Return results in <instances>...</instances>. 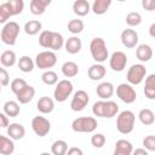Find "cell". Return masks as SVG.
I'll return each instance as SVG.
<instances>
[{"label":"cell","instance_id":"obj_1","mask_svg":"<svg viewBox=\"0 0 155 155\" xmlns=\"http://www.w3.org/2000/svg\"><path fill=\"white\" fill-rule=\"evenodd\" d=\"M92 113L99 117L111 119L119 113V105L113 101H98L93 104Z\"/></svg>","mask_w":155,"mask_h":155},{"label":"cell","instance_id":"obj_2","mask_svg":"<svg viewBox=\"0 0 155 155\" xmlns=\"http://www.w3.org/2000/svg\"><path fill=\"white\" fill-rule=\"evenodd\" d=\"M134 120L136 116L131 110H124L119 113L116 119V128L122 134H128L134 128Z\"/></svg>","mask_w":155,"mask_h":155},{"label":"cell","instance_id":"obj_3","mask_svg":"<svg viewBox=\"0 0 155 155\" xmlns=\"http://www.w3.org/2000/svg\"><path fill=\"white\" fill-rule=\"evenodd\" d=\"M18 34H19V24L17 22L10 21V22L4 24L1 33H0V38L5 45L13 46L17 41Z\"/></svg>","mask_w":155,"mask_h":155},{"label":"cell","instance_id":"obj_4","mask_svg":"<svg viewBox=\"0 0 155 155\" xmlns=\"http://www.w3.org/2000/svg\"><path fill=\"white\" fill-rule=\"evenodd\" d=\"M90 52L92 58L97 63H103L108 58V48L107 44L102 38H94L90 42Z\"/></svg>","mask_w":155,"mask_h":155},{"label":"cell","instance_id":"obj_5","mask_svg":"<svg viewBox=\"0 0 155 155\" xmlns=\"http://www.w3.org/2000/svg\"><path fill=\"white\" fill-rule=\"evenodd\" d=\"M97 126H98L97 120L94 117H92V116L76 117L71 122L73 131L79 132V133H90V132H93L97 128Z\"/></svg>","mask_w":155,"mask_h":155},{"label":"cell","instance_id":"obj_6","mask_svg":"<svg viewBox=\"0 0 155 155\" xmlns=\"http://www.w3.org/2000/svg\"><path fill=\"white\" fill-rule=\"evenodd\" d=\"M57 63V56L53 51H42L36 54L35 57V64L39 69L46 70L52 68Z\"/></svg>","mask_w":155,"mask_h":155},{"label":"cell","instance_id":"obj_7","mask_svg":"<svg viewBox=\"0 0 155 155\" xmlns=\"http://www.w3.org/2000/svg\"><path fill=\"white\" fill-rule=\"evenodd\" d=\"M73 92V84L69 81V80H61L56 88H54V92H53V97H54V101L59 102V103H63L68 99V97Z\"/></svg>","mask_w":155,"mask_h":155},{"label":"cell","instance_id":"obj_8","mask_svg":"<svg viewBox=\"0 0 155 155\" xmlns=\"http://www.w3.org/2000/svg\"><path fill=\"white\" fill-rule=\"evenodd\" d=\"M147 75V69L143 64H133L127 71V81L131 85H139Z\"/></svg>","mask_w":155,"mask_h":155},{"label":"cell","instance_id":"obj_9","mask_svg":"<svg viewBox=\"0 0 155 155\" xmlns=\"http://www.w3.org/2000/svg\"><path fill=\"white\" fill-rule=\"evenodd\" d=\"M116 96L126 104L133 103L137 98V93L131 84H120L116 87Z\"/></svg>","mask_w":155,"mask_h":155},{"label":"cell","instance_id":"obj_10","mask_svg":"<svg viewBox=\"0 0 155 155\" xmlns=\"http://www.w3.org/2000/svg\"><path fill=\"white\" fill-rule=\"evenodd\" d=\"M90 102V96L86 91L79 90L74 93V97L70 102V108L73 111H81L86 108V105Z\"/></svg>","mask_w":155,"mask_h":155},{"label":"cell","instance_id":"obj_11","mask_svg":"<svg viewBox=\"0 0 155 155\" xmlns=\"http://www.w3.org/2000/svg\"><path fill=\"white\" fill-rule=\"evenodd\" d=\"M31 128L36 136L45 137L51 130V124L44 116H35L31 120Z\"/></svg>","mask_w":155,"mask_h":155},{"label":"cell","instance_id":"obj_12","mask_svg":"<svg viewBox=\"0 0 155 155\" xmlns=\"http://www.w3.org/2000/svg\"><path fill=\"white\" fill-rule=\"evenodd\" d=\"M127 64V56L122 51H116L109 59V65L114 71H122Z\"/></svg>","mask_w":155,"mask_h":155},{"label":"cell","instance_id":"obj_13","mask_svg":"<svg viewBox=\"0 0 155 155\" xmlns=\"http://www.w3.org/2000/svg\"><path fill=\"white\" fill-rule=\"evenodd\" d=\"M121 42L127 48H133L138 44V34L133 29H125L121 33Z\"/></svg>","mask_w":155,"mask_h":155},{"label":"cell","instance_id":"obj_14","mask_svg":"<svg viewBox=\"0 0 155 155\" xmlns=\"http://www.w3.org/2000/svg\"><path fill=\"white\" fill-rule=\"evenodd\" d=\"M115 90H114V85L111 82H108V81H104V82H101L97 88H96V93L99 98L102 99H109L110 97H113Z\"/></svg>","mask_w":155,"mask_h":155},{"label":"cell","instance_id":"obj_15","mask_svg":"<svg viewBox=\"0 0 155 155\" xmlns=\"http://www.w3.org/2000/svg\"><path fill=\"white\" fill-rule=\"evenodd\" d=\"M105 68L104 65H102L101 63H96V64H92L88 70H87V75L91 80L93 81H98V80H102L104 76H105Z\"/></svg>","mask_w":155,"mask_h":155},{"label":"cell","instance_id":"obj_16","mask_svg":"<svg viewBox=\"0 0 155 155\" xmlns=\"http://www.w3.org/2000/svg\"><path fill=\"white\" fill-rule=\"evenodd\" d=\"M24 134H25V128L23 125L18 122H13L7 126V136H10L12 139L19 140L24 137Z\"/></svg>","mask_w":155,"mask_h":155},{"label":"cell","instance_id":"obj_17","mask_svg":"<svg viewBox=\"0 0 155 155\" xmlns=\"http://www.w3.org/2000/svg\"><path fill=\"white\" fill-rule=\"evenodd\" d=\"M133 153L132 143L126 139H119L115 143L114 155H131Z\"/></svg>","mask_w":155,"mask_h":155},{"label":"cell","instance_id":"obj_18","mask_svg":"<svg viewBox=\"0 0 155 155\" xmlns=\"http://www.w3.org/2000/svg\"><path fill=\"white\" fill-rule=\"evenodd\" d=\"M36 108H38V110H39L40 113H42V114H50V113H52V110L54 109V102H53L52 98H50V97H47V96H44V97H41V98L38 101Z\"/></svg>","mask_w":155,"mask_h":155},{"label":"cell","instance_id":"obj_19","mask_svg":"<svg viewBox=\"0 0 155 155\" xmlns=\"http://www.w3.org/2000/svg\"><path fill=\"white\" fill-rule=\"evenodd\" d=\"M34 96H35V88L30 85H27L19 93L16 94V98L21 104H27L34 98Z\"/></svg>","mask_w":155,"mask_h":155},{"label":"cell","instance_id":"obj_20","mask_svg":"<svg viewBox=\"0 0 155 155\" xmlns=\"http://www.w3.org/2000/svg\"><path fill=\"white\" fill-rule=\"evenodd\" d=\"M81 46H82V42L78 36H70L65 41V51L70 54L79 53L81 50Z\"/></svg>","mask_w":155,"mask_h":155},{"label":"cell","instance_id":"obj_21","mask_svg":"<svg viewBox=\"0 0 155 155\" xmlns=\"http://www.w3.org/2000/svg\"><path fill=\"white\" fill-rule=\"evenodd\" d=\"M136 56H137V58H138L140 62H148V61H150L151 57H153V50H151V47H150L149 45L142 44V45H139V46L137 47V50H136Z\"/></svg>","mask_w":155,"mask_h":155},{"label":"cell","instance_id":"obj_22","mask_svg":"<svg viewBox=\"0 0 155 155\" xmlns=\"http://www.w3.org/2000/svg\"><path fill=\"white\" fill-rule=\"evenodd\" d=\"M15 151V144L12 138L0 134V154L2 155H11Z\"/></svg>","mask_w":155,"mask_h":155},{"label":"cell","instance_id":"obj_23","mask_svg":"<svg viewBox=\"0 0 155 155\" xmlns=\"http://www.w3.org/2000/svg\"><path fill=\"white\" fill-rule=\"evenodd\" d=\"M91 10V6L87 0H75L73 4V11L75 15L84 17L86 16Z\"/></svg>","mask_w":155,"mask_h":155},{"label":"cell","instance_id":"obj_24","mask_svg":"<svg viewBox=\"0 0 155 155\" xmlns=\"http://www.w3.org/2000/svg\"><path fill=\"white\" fill-rule=\"evenodd\" d=\"M144 94L148 99H155V74H150L145 79Z\"/></svg>","mask_w":155,"mask_h":155},{"label":"cell","instance_id":"obj_25","mask_svg":"<svg viewBox=\"0 0 155 155\" xmlns=\"http://www.w3.org/2000/svg\"><path fill=\"white\" fill-rule=\"evenodd\" d=\"M2 111L8 115L10 117H16L19 111H21V108H19V104L15 101H7L4 103V107H2Z\"/></svg>","mask_w":155,"mask_h":155},{"label":"cell","instance_id":"obj_26","mask_svg":"<svg viewBox=\"0 0 155 155\" xmlns=\"http://www.w3.org/2000/svg\"><path fill=\"white\" fill-rule=\"evenodd\" d=\"M111 5V0H94L92 5V11L94 15H104Z\"/></svg>","mask_w":155,"mask_h":155},{"label":"cell","instance_id":"obj_27","mask_svg":"<svg viewBox=\"0 0 155 155\" xmlns=\"http://www.w3.org/2000/svg\"><path fill=\"white\" fill-rule=\"evenodd\" d=\"M16 53L11 50H6L1 53V57H0V62H1V65L5 67V68H10L12 65H15L16 63Z\"/></svg>","mask_w":155,"mask_h":155},{"label":"cell","instance_id":"obj_28","mask_svg":"<svg viewBox=\"0 0 155 155\" xmlns=\"http://www.w3.org/2000/svg\"><path fill=\"white\" fill-rule=\"evenodd\" d=\"M138 117H139V121L145 125V126H149V125H153L154 121H155V114L151 109H142L139 113H138Z\"/></svg>","mask_w":155,"mask_h":155},{"label":"cell","instance_id":"obj_29","mask_svg":"<svg viewBox=\"0 0 155 155\" xmlns=\"http://www.w3.org/2000/svg\"><path fill=\"white\" fill-rule=\"evenodd\" d=\"M62 73L65 78H74L78 75L79 73V67L75 62H65L63 65H62Z\"/></svg>","mask_w":155,"mask_h":155},{"label":"cell","instance_id":"obj_30","mask_svg":"<svg viewBox=\"0 0 155 155\" xmlns=\"http://www.w3.org/2000/svg\"><path fill=\"white\" fill-rule=\"evenodd\" d=\"M41 28H42L41 22H39L36 19H31L24 24V31L28 35H36L41 30Z\"/></svg>","mask_w":155,"mask_h":155},{"label":"cell","instance_id":"obj_31","mask_svg":"<svg viewBox=\"0 0 155 155\" xmlns=\"http://www.w3.org/2000/svg\"><path fill=\"white\" fill-rule=\"evenodd\" d=\"M51 151L53 155H65L68 151V144L65 140L63 139H58L56 140L52 147H51Z\"/></svg>","mask_w":155,"mask_h":155},{"label":"cell","instance_id":"obj_32","mask_svg":"<svg viewBox=\"0 0 155 155\" xmlns=\"http://www.w3.org/2000/svg\"><path fill=\"white\" fill-rule=\"evenodd\" d=\"M18 68L23 73H30L34 69V62H33V59L30 57L23 56L18 61Z\"/></svg>","mask_w":155,"mask_h":155},{"label":"cell","instance_id":"obj_33","mask_svg":"<svg viewBox=\"0 0 155 155\" xmlns=\"http://www.w3.org/2000/svg\"><path fill=\"white\" fill-rule=\"evenodd\" d=\"M6 4L8 6L12 16L19 15L24 8V1L23 0H8V1H6Z\"/></svg>","mask_w":155,"mask_h":155},{"label":"cell","instance_id":"obj_34","mask_svg":"<svg viewBox=\"0 0 155 155\" xmlns=\"http://www.w3.org/2000/svg\"><path fill=\"white\" fill-rule=\"evenodd\" d=\"M52 36H53V31H51V30H44V31H41V34L39 36V44H40V46H42L45 48H51Z\"/></svg>","mask_w":155,"mask_h":155},{"label":"cell","instance_id":"obj_35","mask_svg":"<svg viewBox=\"0 0 155 155\" xmlns=\"http://www.w3.org/2000/svg\"><path fill=\"white\" fill-rule=\"evenodd\" d=\"M84 22L81 19H70L68 22V30L71 33V34H79L84 30Z\"/></svg>","mask_w":155,"mask_h":155},{"label":"cell","instance_id":"obj_36","mask_svg":"<svg viewBox=\"0 0 155 155\" xmlns=\"http://www.w3.org/2000/svg\"><path fill=\"white\" fill-rule=\"evenodd\" d=\"M41 80L44 84L48 85V86H52L54 84H57L58 81V75L57 73H54L53 70H46L42 75H41Z\"/></svg>","mask_w":155,"mask_h":155},{"label":"cell","instance_id":"obj_37","mask_svg":"<svg viewBox=\"0 0 155 155\" xmlns=\"http://www.w3.org/2000/svg\"><path fill=\"white\" fill-rule=\"evenodd\" d=\"M126 23L130 27H137L142 23V16L138 12H130L126 16Z\"/></svg>","mask_w":155,"mask_h":155},{"label":"cell","instance_id":"obj_38","mask_svg":"<svg viewBox=\"0 0 155 155\" xmlns=\"http://www.w3.org/2000/svg\"><path fill=\"white\" fill-rule=\"evenodd\" d=\"M64 45V39L62 36V34L53 31V36H52V42H51V50L53 51H58L62 48V46Z\"/></svg>","mask_w":155,"mask_h":155},{"label":"cell","instance_id":"obj_39","mask_svg":"<svg viewBox=\"0 0 155 155\" xmlns=\"http://www.w3.org/2000/svg\"><path fill=\"white\" fill-rule=\"evenodd\" d=\"M27 85H28V84H27V81H25L24 79L17 78V79L12 80V82H11L10 87H11V91H12L15 94H17V93H19V92H21V91H22Z\"/></svg>","mask_w":155,"mask_h":155},{"label":"cell","instance_id":"obj_40","mask_svg":"<svg viewBox=\"0 0 155 155\" xmlns=\"http://www.w3.org/2000/svg\"><path fill=\"white\" fill-rule=\"evenodd\" d=\"M105 136L103 133H94L92 137H91V144L94 147V148H102L104 144H105Z\"/></svg>","mask_w":155,"mask_h":155},{"label":"cell","instance_id":"obj_41","mask_svg":"<svg viewBox=\"0 0 155 155\" xmlns=\"http://www.w3.org/2000/svg\"><path fill=\"white\" fill-rule=\"evenodd\" d=\"M10 17H12V15L10 12V8H8L7 4L6 2L1 4L0 5V23H4V24L7 23V19Z\"/></svg>","mask_w":155,"mask_h":155},{"label":"cell","instance_id":"obj_42","mask_svg":"<svg viewBox=\"0 0 155 155\" xmlns=\"http://www.w3.org/2000/svg\"><path fill=\"white\" fill-rule=\"evenodd\" d=\"M45 11H46V7L44 5H41L38 0H31L30 1V12L33 15L39 16V15H42Z\"/></svg>","mask_w":155,"mask_h":155},{"label":"cell","instance_id":"obj_43","mask_svg":"<svg viewBox=\"0 0 155 155\" xmlns=\"http://www.w3.org/2000/svg\"><path fill=\"white\" fill-rule=\"evenodd\" d=\"M143 145L148 151H155V136H147L143 139Z\"/></svg>","mask_w":155,"mask_h":155},{"label":"cell","instance_id":"obj_44","mask_svg":"<svg viewBox=\"0 0 155 155\" xmlns=\"http://www.w3.org/2000/svg\"><path fill=\"white\" fill-rule=\"evenodd\" d=\"M0 82L2 86H7L10 84V75H8L7 70L5 69V67L1 68V70H0Z\"/></svg>","mask_w":155,"mask_h":155},{"label":"cell","instance_id":"obj_45","mask_svg":"<svg viewBox=\"0 0 155 155\" xmlns=\"http://www.w3.org/2000/svg\"><path fill=\"white\" fill-rule=\"evenodd\" d=\"M142 6L147 11H154L155 10V0H142Z\"/></svg>","mask_w":155,"mask_h":155},{"label":"cell","instance_id":"obj_46","mask_svg":"<svg viewBox=\"0 0 155 155\" xmlns=\"http://www.w3.org/2000/svg\"><path fill=\"white\" fill-rule=\"evenodd\" d=\"M0 121H1V124H0V126H1V127H7V126L10 125L8 115H6L4 111H2V113H0Z\"/></svg>","mask_w":155,"mask_h":155},{"label":"cell","instance_id":"obj_47","mask_svg":"<svg viewBox=\"0 0 155 155\" xmlns=\"http://www.w3.org/2000/svg\"><path fill=\"white\" fill-rule=\"evenodd\" d=\"M67 154H68V155H82V150H81V149H79V148L73 147V148L68 149Z\"/></svg>","mask_w":155,"mask_h":155},{"label":"cell","instance_id":"obj_48","mask_svg":"<svg viewBox=\"0 0 155 155\" xmlns=\"http://www.w3.org/2000/svg\"><path fill=\"white\" fill-rule=\"evenodd\" d=\"M133 154L134 155H148V150L145 149V148H139V149H136V150H133Z\"/></svg>","mask_w":155,"mask_h":155},{"label":"cell","instance_id":"obj_49","mask_svg":"<svg viewBox=\"0 0 155 155\" xmlns=\"http://www.w3.org/2000/svg\"><path fill=\"white\" fill-rule=\"evenodd\" d=\"M149 35L151 38H155V23H153L150 25V28H149Z\"/></svg>","mask_w":155,"mask_h":155},{"label":"cell","instance_id":"obj_50","mask_svg":"<svg viewBox=\"0 0 155 155\" xmlns=\"http://www.w3.org/2000/svg\"><path fill=\"white\" fill-rule=\"evenodd\" d=\"M38 1H39L41 5H44L45 7H47V6L51 4V1H52V0H38Z\"/></svg>","mask_w":155,"mask_h":155},{"label":"cell","instance_id":"obj_51","mask_svg":"<svg viewBox=\"0 0 155 155\" xmlns=\"http://www.w3.org/2000/svg\"><path fill=\"white\" fill-rule=\"evenodd\" d=\"M117 1H120V2H122V1H126V0H117Z\"/></svg>","mask_w":155,"mask_h":155}]
</instances>
